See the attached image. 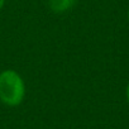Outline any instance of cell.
<instances>
[{
  "label": "cell",
  "mask_w": 129,
  "mask_h": 129,
  "mask_svg": "<svg viewBox=\"0 0 129 129\" xmlns=\"http://www.w3.org/2000/svg\"><path fill=\"white\" fill-rule=\"evenodd\" d=\"M25 86L23 79L12 70L0 74V100L9 106H17L23 101Z\"/></svg>",
  "instance_id": "6da1fadb"
},
{
  "label": "cell",
  "mask_w": 129,
  "mask_h": 129,
  "mask_svg": "<svg viewBox=\"0 0 129 129\" xmlns=\"http://www.w3.org/2000/svg\"><path fill=\"white\" fill-rule=\"evenodd\" d=\"M76 0H49V7L54 13H63L69 10Z\"/></svg>",
  "instance_id": "7a4b0ae2"
},
{
  "label": "cell",
  "mask_w": 129,
  "mask_h": 129,
  "mask_svg": "<svg viewBox=\"0 0 129 129\" xmlns=\"http://www.w3.org/2000/svg\"><path fill=\"white\" fill-rule=\"evenodd\" d=\"M126 99H128V101H129V84H128V86H126Z\"/></svg>",
  "instance_id": "3957f363"
},
{
  "label": "cell",
  "mask_w": 129,
  "mask_h": 129,
  "mask_svg": "<svg viewBox=\"0 0 129 129\" xmlns=\"http://www.w3.org/2000/svg\"><path fill=\"white\" fill-rule=\"evenodd\" d=\"M3 5H4V0H0V9L3 8Z\"/></svg>",
  "instance_id": "277c9868"
},
{
  "label": "cell",
  "mask_w": 129,
  "mask_h": 129,
  "mask_svg": "<svg viewBox=\"0 0 129 129\" xmlns=\"http://www.w3.org/2000/svg\"><path fill=\"white\" fill-rule=\"evenodd\" d=\"M128 18H129V12H128Z\"/></svg>",
  "instance_id": "5b68a950"
}]
</instances>
